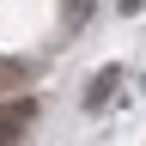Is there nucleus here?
<instances>
[{"label":"nucleus","mask_w":146,"mask_h":146,"mask_svg":"<svg viewBox=\"0 0 146 146\" xmlns=\"http://www.w3.org/2000/svg\"><path fill=\"white\" fill-rule=\"evenodd\" d=\"M31 110H36V104H0V140H12L18 128L31 122Z\"/></svg>","instance_id":"f257e3e1"},{"label":"nucleus","mask_w":146,"mask_h":146,"mask_svg":"<svg viewBox=\"0 0 146 146\" xmlns=\"http://www.w3.org/2000/svg\"><path fill=\"white\" fill-rule=\"evenodd\" d=\"M110 85H116V67H104V73H98V79H91V91H85V104H91V110H98V104L110 98Z\"/></svg>","instance_id":"f03ea898"},{"label":"nucleus","mask_w":146,"mask_h":146,"mask_svg":"<svg viewBox=\"0 0 146 146\" xmlns=\"http://www.w3.org/2000/svg\"><path fill=\"white\" fill-rule=\"evenodd\" d=\"M0 146H6V140H0Z\"/></svg>","instance_id":"7ed1b4c3"}]
</instances>
